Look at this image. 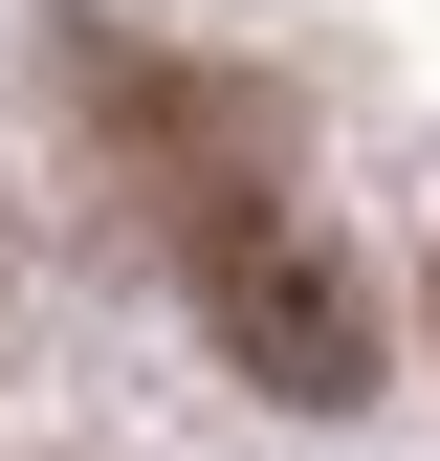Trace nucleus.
<instances>
[{
    "label": "nucleus",
    "instance_id": "obj_1",
    "mask_svg": "<svg viewBox=\"0 0 440 461\" xmlns=\"http://www.w3.org/2000/svg\"><path fill=\"white\" fill-rule=\"evenodd\" d=\"M177 242H198V330H220V352H243L264 395H308V418H330V395H374V285L330 264L308 220L264 198V176L177 198Z\"/></svg>",
    "mask_w": 440,
    "mask_h": 461
}]
</instances>
